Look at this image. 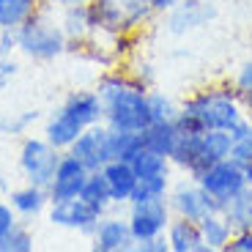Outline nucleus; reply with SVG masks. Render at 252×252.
<instances>
[{"mask_svg": "<svg viewBox=\"0 0 252 252\" xmlns=\"http://www.w3.org/2000/svg\"><path fill=\"white\" fill-rule=\"evenodd\" d=\"M244 104L236 85L222 82V85H208L203 91H195L178 107V132H230L233 126L244 121Z\"/></svg>", "mask_w": 252, "mask_h": 252, "instance_id": "1", "label": "nucleus"}, {"mask_svg": "<svg viewBox=\"0 0 252 252\" xmlns=\"http://www.w3.org/2000/svg\"><path fill=\"white\" fill-rule=\"evenodd\" d=\"M104 104V124L118 132H143L151 124L148 88L140 85L129 71H110L96 85Z\"/></svg>", "mask_w": 252, "mask_h": 252, "instance_id": "2", "label": "nucleus"}, {"mask_svg": "<svg viewBox=\"0 0 252 252\" xmlns=\"http://www.w3.org/2000/svg\"><path fill=\"white\" fill-rule=\"evenodd\" d=\"M230 145H233L230 134L220 132V129H211V132H181L170 162L184 176L197 181L211 164L230 157Z\"/></svg>", "mask_w": 252, "mask_h": 252, "instance_id": "3", "label": "nucleus"}, {"mask_svg": "<svg viewBox=\"0 0 252 252\" xmlns=\"http://www.w3.org/2000/svg\"><path fill=\"white\" fill-rule=\"evenodd\" d=\"M52 11H55V8L41 6L25 25L17 31L19 52L25 58H31V61L47 63V61L61 58L63 52L69 50V38H66L61 22H58V17Z\"/></svg>", "mask_w": 252, "mask_h": 252, "instance_id": "4", "label": "nucleus"}, {"mask_svg": "<svg viewBox=\"0 0 252 252\" xmlns=\"http://www.w3.org/2000/svg\"><path fill=\"white\" fill-rule=\"evenodd\" d=\"M96 31L107 36H134L154 17L151 0H88Z\"/></svg>", "mask_w": 252, "mask_h": 252, "instance_id": "5", "label": "nucleus"}, {"mask_svg": "<svg viewBox=\"0 0 252 252\" xmlns=\"http://www.w3.org/2000/svg\"><path fill=\"white\" fill-rule=\"evenodd\" d=\"M63 151H58L55 145H50L41 137H25L19 145V170L25 176V181L38 184V187H50L55 167L61 162Z\"/></svg>", "mask_w": 252, "mask_h": 252, "instance_id": "6", "label": "nucleus"}, {"mask_svg": "<svg viewBox=\"0 0 252 252\" xmlns=\"http://www.w3.org/2000/svg\"><path fill=\"white\" fill-rule=\"evenodd\" d=\"M167 203H170L173 217H184V220H195V222H200L206 214H217V211L225 208L217 197H211L195 178L189 176L170 187Z\"/></svg>", "mask_w": 252, "mask_h": 252, "instance_id": "7", "label": "nucleus"}, {"mask_svg": "<svg viewBox=\"0 0 252 252\" xmlns=\"http://www.w3.org/2000/svg\"><path fill=\"white\" fill-rule=\"evenodd\" d=\"M129 227H132V236L134 241H148L154 236H162L167 230L173 220V211H170V203L167 197H154V200H137V203H129Z\"/></svg>", "mask_w": 252, "mask_h": 252, "instance_id": "8", "label": "nucleus"}, {"mask_svg": "<svg viewBox=\"0 0 252 252\" xmlns=\"http://www.w3.org/2000/svg\"><path fill=\"white\" fill-rule=\"evenodd\" d=\"M104 214L107 211L96 208L94 203H88L82 195L50 203V222L52 225L63 227V230H77V233H85V236L94 233V227L99 225V220Z\"/></svg>", "mask_w": 252, "mask_h": 252, "instance_id": "9", "label": "nucleus"}, {"mask_svg": "<svg viewBox=\"0 0 252 252\" xmlns=\"http://www.w3.org/2000/svg\"><path fill=\"white\" fill-rule=\"evenodd\" d=\"M110 134H113V129H110L104 121H101V124L88 126V129H82L80 137L71 143L69 154H74V157L80 159L88 170H101V167L113 159Z\"/></svg>", "mask_w": 252, "mask_h": 252, "instance_id": "10", "label": "nucleus"}, {"mask_svg": "<svg viewBox=\"0 0 252 252\" xmlns=\"http://www.w3.org/2000/svg\"><path fill=\"white\" fill-rule=\"evenodd\" d=\"M197 184H200L211 197H217V200L225 206L230 197H236L241 189L247 187V178H244V167H241L236 159L227 157V159H222V162L211 164V167L197 178Z\"/></svg>", "mask_w": 252, "mask_h": 252, "instance_id": "11", "label": "nucleus"}, {"mask_svg": "<svg viewBox=\"0 0 252 252\" xmlns=\"http://www.w3.org/2000/svg\"><path fill=\"white\" fill-rule=\"evenodd\" d=\"M214 17H217L214 0H181L176 8L167 11L164 28L173 36H184V33H192L197 28L208 25Z\"/></svg>", "mask_w": 252, "mask_h": 252, "instance_id": "12", "label": "nucleus"}, {"mask_svg": "<svg viewBox=\"0 0 252 252\" xmlns=\"http://www.w3.org/2000/svg\"><path fill=\"white\" fill-rule=\"evenodd\" d=\"M88 173L91 170L74 157V154L63 151L61 162H58V167H55V176H52L50 187H47V192H50V203L66 200V197H77L82 192V187H85Z\"/></svg>", "mask_w": 252, "mask_h": 252, "instance_id": "13", "label": "nucleus"}, {"mask_svg": "<svg viewBox=\"0 0 252 252\" xmlns=\"http://www.w3.org/2000/svg\"><path fill=\"white\" fill-rule=\"evenodd\" d=\"M91 247L96 252H129L137 247L126 217H101L91 233Z\"/></svg>", "mask_w": 252, "mask_h": 252, "instance_id": "14", "label": "nucleus"}, {"mask_svg": "<svg viewBox=\"0 0 252 252\" xmlns=\"http://www.w3.org/2000/svg\"><path fill=\"white\" fill-rule=\"evenodd\" d=\"M58 110L66 113L77 126H82V129H88V126L104 121V104H101L96 91H74V94L66 96V101H63Z\"/></svg>", "mask_w": 252, "mask_h": 252, "instance_id": "15", "label": "nucleus"}, {"mask_svg": "<svg viewBox=\"0 0 252 252\" xmlns=\"http://www.w3.org/2000/svg\"><path fill=\"white\" fill-rule=\"evenodd\" d=\"M104 181L110 187V195H113V206H129L134 195V187H137V173H134L132 162H124V159H110L104 167Z\"/></svg>", "mask_w": 252, "mask_h": 252, "instance_id": "16", "label": "nucleus"}, {"mask_svg": "<svg viewBox=\"0 0 252 252\" xmlns=\"http://www.w3.org/2000/svg\"><path fill=\"white\" fill-rule=\"evenodd\" d=\"M58 22H61L66 38H69V44H74V41H88L91 33L96 31L88 0H80V3H69V6H63Z\"/></svg>", "mask_w": 252, "mask_h": 252, "instance_id": "17", "label": "nucleus"}, {"mask_svg": "<svg viewBox=\"0 0 252 252\" xmlns=\"http://www.w3.org/2000/svg\"><path fill=\"white\" fill-rule=\"evenodd\" d=\"M167 244H170V252H206V244H203L200 236V225L195 220H184V217H173L167 230Z\"/></svg>", "mask_w": 252, "mask_h": 252, "instance_id": "18", "label": "nucleus"}, {"mask_svg": "<svg viewBox=\"0 0 252 252\" xmlns=\"http://www.w3.org/2000/svg\"><path fill=\"white\" fill-rule=\"evenodd\" d=\"M8 203H11V208L19 217L33 220V217H38L47 206H50V192H47V187H38V184L28 181L25 187L8 192Z\"/></svg>", "mask_w": 252, "mask_h": 252, "instance_id": "19", "label": "nucleus"}, {"mask_svg": "<svg viewBox=\"0 0 252 252\" xmlns=\"http://www.w3.org/2000/svg\"><path fill=\"white\" fill-rule=\"evenodd\" d=\"M80 132H82V126H77L74 121L66 113H61V110H55L44 124V140L50 145H55L58 151H69L71 143L80 137Z\"/></svg>", "mask_w": 252, "mask_h": 252, "instance_id": "20", "label": "nucleus"}, {"mask_svg": "<svg viewBox=\"0 0 252 252\" xmlns=\"http://www.w3.org/2000/svg\"><path fill=\"white\" fill-rule=\"evenodd\" d=\"M197 225H200V236H203V244H206V252L227 250V244H230V239H233V227L227 225V220H225L222 211L206 214Z\"/></svg>", "mask_w": 252, "mask_h": 252, "instance_id": "21", "label": "nucleus"}, {"mask_svg": "<svg viewBox=\"0 0 252 252\" xmlns=\"http://www.w3.org/2000/svg\"><path fill=\"white\" fill-rule=\"evenodd\" d=\"M222 214H225L227 225L233 227V233L252 230V184H247L239 195L225 203Z\"/></svg>", "mask_w": 252, "mask_h": 252, "instance_id": "22", "label": "nucleus"}, {"mask_svg": "<svg viewBox=\"0 0 252 252\" xmlns=\"http://www.w3.org/2000/svg\"><path fill=\"white\" fill-rule=\"evenodd\" d=\"M178 124L176 121H162V124H148L143 129V143L145 148H154V151L164 154V157H173L178 143Z\"/></svg>", "mask_w": 252, "mask_h": 252, "instance_id": "23", "label": "nucleus"}, {"mask_svg": "<svg viewBox=\"0 0 252 252\" xmlns=\"http://www.w3.org/2000/svg\"><path fill=\"white\" fill-rule=\"evenodd\" d=\"M41 8L38 0H0V28L19 31Z\"/></svg>", "mask_w": 252, "mask_h": 252, "instance_id": "24", "label": "nucleus"}, {"mask_svg": "<svg viewBox=\"0 0 252 252\" xmlns=\"http://www.w3.org/2000/svg\"><path fill=\"white\" fill-rule=\"evenodd\" d=\"M132 167L137 173V178H151V176H170L173 173V162L170 157H164V154L154 151V148H145L132 159Z\"/></svg>", "mask_w": 252, "mask_h": 252, "instance_id": "25", "label": "nucleus"}, {"mask_svg": "<svg viewBox=\"0 0 252 252\" xmlns=\"http://www.w3.org/2000/svg\"><path fill=\"white\" fill-rule=\"evenodd\" d=\"M80 195L88 203H94L96 208H101V211H107V208L113 206V195H110V187H107V181H104V173L101 170H91L88 173L85 187H82Z\"/></svg>", "mask_w": 252, "mask_h": 252, "instance_id": "26", "label": "nucleus"}, {"mask_svg": "<svg viewBox=\"0 0 252 252\" xmlns=\"http://www.w3.org/2000/svg\"><path fill=\"white\" fill-rule=\"evenodd\" d=\"M110 145H113V159H124L132 162L140 151H143V132H118L113 129L110 134Z\"/></svg>", "mask_w": 252, "mask_h": 252, "instance_id": "27", "label": "nucleus"}, {"mask_svg": "<svg viewBox=\"0 0 252 252\" xmlns=\"http://www.w3.org/2000/svg\"><path fill=\"white\" fill-rule=\"evenodd\" d=\"M227 134H230V140H233V145H230V159H236L239 164L252 162V121L244 118Z\"/></svg>", "mask_w": 252, "mask_h": 252, "instance_id": "28", "label": "nucleus"}, {"mask_svg": "<svg viewBox=\"0 0 252 252\" xmlns=\"http://www.w3.org/2000/svg\"><path fill=\"white\" fill-rule=\"evenodd\" d=\"M170 176H151V178H137V187H134L132 203L137 200H154V197H167L170 192Z\"/></svg>", "mask_w": 252, "mask_h": 252, "instance_id": "29", "label": "nucleus"}, {"mask_svg": "<svg viewBox=\"0 0 252 252\" xmlns=\"http://www.w3.org/2000/svg\"><path fill=\"white\" fill-rule=\"evenodd\" d=\"M178 107L170 96L159 94V91H148V110H151V124H162V121H176Z\"/></svg>", "mask_w": 252, "mask_h": 252, "instance_id": "30", "label": "nucleus"}, {"mask_svg": "<svg viewBox=\"0 0 252 252\" xmlns=\"http://www.w3.org/2000/svg\"><path fill=\"white\" fill-rule=\"evenodd\" d=\"M38 121V110H22V113H11L6 118H0V134H11V137H19V134H28L33 124Z\"/></svg>", "mask_w": 252, "mask_h": 252, "instance_id": "31", "label": "nucleus"}, {"mask_svg": "<svg viewBox=\"0 0 252 252\" xmlns=\"http://www.w3.org/2000/svg\"><path fill=\"white\" fill-rule=\"evenodd\" d=\"M33 247H36V241H33L31 227L22 222H17L11 227V233L3 236V241H0V252H31Z\"/></svg>", "mask_w": 252, "mask_h": 252, "instance_id": "32", "label": "nucleus"}, {"mask_svg": "<svg viewBox=\"0 0 252 252\" xmlns=\"http://www.w3.org/2000/svg\"><path fill=\"white\" fill-rule=\"evenodd\" d=\"M19 222V214L11 208V203L0 200V241H3V236L11 233V227Z\"/></svg>", "mask_w": 252, "mask_h": 252, "instance_id": "33", "label": "nucleus"}, {"mask_svg": "<svg viewBox=\"0 0 252 252\" xmlns=\"http://www.w3.org/2000/svg\"><path fill=\"white\" fill-rule=\"evenodd\" d=\"M233 85H236L239 94H250V91H252V58L241 63V69H239V74H236Z\"/></svg>", "mask_w": 252, "mask_h": 252, "instance_id": "34", "label": "nucleus"}, {"mask_svg": "<svg viewBox=\"0 0 252 252\" xmlns=\"http://www.w3.org/2000/svg\"><path fill=\"white\" fill-rule=\"evenodd\" d=\"M17 74H19V63L14 61L11 55L0 58V88H6V85H8V82H11Z\"/></svg>", "mask_w": 252, "mask_h": 252, "instance_id": "35", "label": "nucleus"}, {"mask_svg": "<svg viewBox=\"0 0 252 252\" xmlns=\"http://www.w3.org/2000/svg\"><path fill=\"white\" fill-rule=\"evenodd\" d=\"M14 50H19V36H17V31H6V28H0V58L11 55Z\"/></svg>", "mask_w": 252, "mask_h": 252, "instance_id": "36", "label": "nucleus"}, {"mask_svg": "<svg viewBox=\"0 0 252 252\" xmlns=\"http://www.w3.org/2000/svg\"><path fill=\"white\" fill-rule=\"evenodd\" d=\"M225 252H252V230L233 233V239H230V244H227Z\"/></svg>", "mask_w": 252, "mask_h": 252, "instance_id": "37", "label": "nucleus"}, {"mask_svg": "<svg viewBox=\"0 0 252 252\" xmlns=\"http://www.w3.org/2000/svg\"><path fill=\"white\" fill-rule=\"evenodd\" d=\"M134 250H140V252H170V244H167V236H154V239H148V241H140Z\"/></svg>", "mask_w": 252, "mask_h": 252, "instance_id": "38", "label": "nucleus"}, {"mask_svg": "<svg viewBox=\"0 0 252 252\" xmlns=\"http://www.w3.org/2000/svg\"><path fill=\"white\" fill-rule=\"evenodd\" d=\"M178 3H181V0H151V6L157 14H167L170 8H176Z\"/></svg>", "mask_w": 252, "mask_h": 252, "instance_id": "39", "label": "nucleus"}, {"mask_svg": "<svg viewBox=\"0 0 252 252\" xmlns=\"http://www.w3.org/2000/svg\"><path fill=\"white\" fill-rule=\"evenodd\" d=\"M41 6H50V8H63L69 6V3H80V0H38Z\"/></svg>", "mask_w": 252, "mask_h": 252, "instance_id": "40", "label": "nucleus"}, {"mask_svg": "<svg viewBox=\"0 0 252 252\" xmlns=\"http://www.w3.org/2000/svg\"><path fill=\"white\" fill-rule=\"evenodd\" d=\"M241 104H244V115L252 121V91L250 94H241Z\"/></svg>", "mask_w": 252, "mask_h": 252, "instance_id": "41", "label": "nucleus"}, {"mask_svg": "<svg viewBox=\"0 0 252 252\" xmlns=\"http://www.w3.org/2000/svg\"><path fill=\"white\" fill-rule=\"evenodd\" d=\"M241 167H244V178H247V184H252V162L241 164Z\"/></svg>", "mask_w": 252, "mask_h": 252, "instance_id": "42", "label": "nucleus"}]
</instances>
